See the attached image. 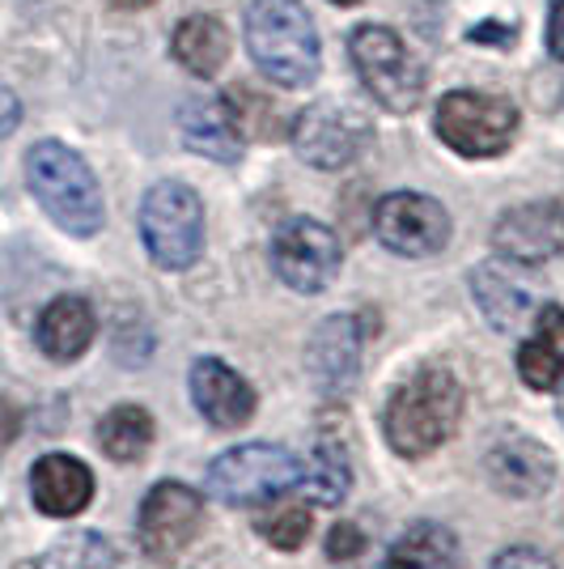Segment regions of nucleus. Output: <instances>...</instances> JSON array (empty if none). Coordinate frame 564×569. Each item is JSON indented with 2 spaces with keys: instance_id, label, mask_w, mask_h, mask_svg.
I'll use <instances>...</instances> for the list:
<instances>
[{
  "instance_id": "nucleus-1",
  "label": "nucleus",
  "mask_w": 564,
  "mask_h": 569,
  "mask_svg": "<svg viewBox=\"0 0 564 569\" xmlns=\"http://www.w3.org/2000/svg\"><path fill=\"white\" fill-rule=\"evenodd\" d=\"M463 387L450 370L424 366L412 379H403L386 400V442L403 459H424L437 447H446L463 421Z\"/></svg>"
},
{
  "instance_id": "nucleus-2",
  "label": "nucleus",
  "mask_w": 564,
  "mask_h": 569,
  "mask_svg": "<svg viewBox=\"0 0 564 569\" xmlns=\"http://www.w3.org/2000/svg\"><path fill=\"white\" fill-rule=\"evenodd\" d=\"M246 48H251L255 69L281 90H302L323 69L319 30L302 0H251Z\"/></svg>"
},
{
  "instance_id": "nucleus-3",
  "label": "nucleus",
  "mask_w": 564,
  "mask_h": 569,
  "mask_svg": "<svg viewBox=\"0 0 564 569\" xmlns=\"http://www.w3.org/2000/svg\"><path fill=\"white\" fill-rule=\"evenodd\" d=\"M26 183L43 213L72 238H94L107 221L102 188L90 162L64 141H39L26 153Z\"/></svg>"
},
{
  "instance_id": "nucleus-4",
  "label": "nucleus",
  "mask_w": 564,
  "mask_h": 569,
  "mask_svg": "<svg viewBox=\"0 0 564 569\" xmlns=\"http://www.w3.org/2000/svg\"><path fill=\"white\" fill-rule=\"evenodd\" d=\"M302 485V459L276 442H242L216 455L209 468V493L234 510H263Z\"/></svg>"
},
{
  "instance_id": "nucleus-5",
  "label": "nucleus",
  "mask_w": 564,
  "mask_h": 569,
  "mask_svg": "<svg viewBox=\"0 0 564 569\" xmlns=\"http://www.w3.org/2000/svg\"><path fill=\"white\" fill-rule=\"evenodd\" d=\"M349 56H353L361 86L370 90L377 107H386L395 116H407V111L421 107L429 77H424L416 51L407 48L391 26H356L349 34Z\"/></svg>"
},
{
  "instance_id": "nucleus-6",
  "label": "nucleus",
  "mask_w": 564,
  "mask_h": 569,
  "mask_svg": "<svg viewBox=\"0 0 564 569\" xmlns=\"http://www.w3.org/2000/svg\"><path fill=\"white\" fill-rule=\"evenodd\" d=\"M141 238L149 260L165 272H183L204 256V204L200 196L179 183L162 179L144 191L141 200Z\"/></svg>"
},
{
  "instance_id": "nucleus-7",
  "label": "nucleus",
  "mask_w": 564,
  "mask_h": 569,
  "mask_svg": "<svg viewBox=\"0 0 564 569\" xmlns=\"http://www.w3.org/2000/svg\"><path fill=\"white\" fill-rule=\"evenodd\" d=\"M433 132L459 158H496L514 144L517 107L510 98L480 94V90H454L433 111Z\"/></svg>"
},
{
  "instance_id": "nucleus-8",
  "label": "nucleus",
  "mask_w": 564,
  "mask_h": 569,
  "mask_svg": "<svg viewBox=\"0 0 564 569\" xmlns=\"http://www.w3.org/2000/svg\"><path fill=\"white\" fill-rule=\"evenodd\" d=\"M374 137V123L361 116L356 107L340 98L310 102L302 116L293 119V149L298 158L314 170H344L365 153Z\"/></svg>"
},
{
  "instance_id": "nucleus-9",
  "label": "nucleus",
  "mask_w": 564,
  "mask_h": 569,
  "mask_svg": "<svg viewBox=\"0 0 564 569\" xmlns=\"http://www.w3.org/2000/svg\"><path fill=\"white\" fill-rule=\"evenodd\" d=\"M374 234L386 251L403 260H429L446 251L450 242V213L442 200L421 191H391L374 209Z\"/></svg>"
},
{
  "instance_id": "nucleus-10",
  "label": "nucleus",
  "mask_w": 564,
  "mask_h": 569,
  "mask_svg": "<svg viewBox=\"0 0 564 569\" xmlns=\"http://www.w3.org/2000/svg\"><path fill=\"white\" fill-rule=\"evenodd\" d=\"M204 527V501L200 493L183 485V480H158L141 501L137 515V540H141L144 557L153 561H174L179 552L195 545Z\"/></svg>"
},
{
  "instance_id": "nucleus-11",
  "label": "nucleus",
  "mask_w": 564,
  "mask_h": 569,
  "mask_svg": "<svg viewBox=\"0 0 564 569\" xmlns=\"http://www.w3.org/2000/svg\"><path fill=\"white\" fill-rule=\"evenodd\" d=\"M340 238L314 217H289L272 238V268L298 293H323L340 272Z\"/></svg>"
},
{
  "instance_id": "nucleus-12",
  "label": "nucleus",
  "mask_w": 564,
  "mask_h": 569,
  "mask_svg": "<svg viewBox=\"0 0 564 569\" xmlns=\"http://www.w3.org/2000/svg\"><path fill=\"white\" fill-rule=\"evenodd\" d=\"M493 247L501 260L526 263V268L564 256V204L535 200V204L505 209L493 226Z\"/></svg>"
},
{
  "instance_id": "nucleus-13",
  "label": "nucleus",
  "mask_w": 564,
  "mask_h": 569,
  "mask_svg": "<svg viewBox=\"0 0 564 569\" xmlns=\"http://www.w3.org/2000/svg\"><path fill=\"white\" fill-rule=\"evenodd\" d=\"M191 403L200 408V417L216 429H238L255 417L259 396L255 387L238 375L234 366L216 361V357H200L188 375Z\"/></svg>"
},
{
  "instance_id": "nucleus-14",
  "label": "nucleus",
  "mask_w": 564,
  "mask_h": 569,
  "mask_svg": "<svg viewBox=\"0 0 564 569\" xmlns=\"http://www.w3.org/2000/svg\"><path fill=\"white\" fill-rule=\"evenodd\" d=\"M361 353H365V336L356 315H328L306 345V366L310 379L319 382V391H349L353 379L361 375Z\"/></svg>"
},
{
  "instance_id": "nucleus-15",
  "label": "nucleus",
  "mask_w": 564,
  "mask_h": 569,
  "mask_svg": "<svg viewBox=\"0 0 564 569\" xmlns=\"http://www.w3.org/2000/svg\"><path fill=\"white\" fill-rule=\"evenodd\" d=\"M179 137L191 153L221 162V167H234L246 149V132L238 123V111L230 98H188L179 107Z\"/></svg>"
},
{
  "instance_id": "nucleus-16",
  "label": "nucleus",
  "mask_w": 564,
  "mask_h": 569,
  "mask_svg": "<svg viewBox=\"0 0 564 569\" xmlns=\"http://www.w3.org/2000/svg\"><path fill=\"white\" fill-rule=\"evenodd\" d=\"M484 472L505 498H543L556 480V459L535 438H501L484 455Z\"/></svg>"
},
{
  "instance_id": "nucleus-17",
  "label": "nucleus",
  "mask_w": 564,
  "mask_h": 569,
  "mask_svg": "<svg viewBox=\"0 0 564 569\" xmlns=\"http://www.w3.org/2000/svg\"><path fill=\"white\" fill-rule=\"evenodd\" d=\"M30 498L48 519H77L94 501V472L77 455L51 451L30 468Z\"/></svg>"
},
{
  "instance_id": "nucleus-18",
  "label": "nucleus",
  "mask_w": 564,
  "mask_h": 569,
  "mask_svg": "<svg viewBox=\"0 0 564 569\" xmlns=\"http://www.w3.org/2000/svg\"><path fill=\"white\" fill-rule=\"evenodd\" d=\"M514 268H517L514 260H493V263L471 268V293H475L484 319L493 323L496 332H517V328L540 310L535 307L531 284L522 281Z\"/></svg>"
},
{
  "instance_id": "nucleus-19",
  "label": "nucleus",
  "mask_w": 564,
  "mask_h": 569,
  "mask_svg": "<svg viewBox=\"0 0 564 569\" xmlns=\"http://www.w3.org/2000/svg\"><path fill=\"white\" fill-rule=\"evenodd\" d=\"M98 336V315L85 298L64 293L43 307L39 323H34V345L51 357V361H77L94 345Z\"/></svg>"
},
{
  "instance_id": "nucleus-20",
  "label": "nucleus",
  "mask_w": 564,
  "mask_h": 569,
  "mask_svg": "<svg viewBox=\"0 0 564 569\" xmlns=\"http://www.w3.org/2000/svg\"><path fill=\"white\" fill-rule=\"evenodd\" d=\"M517 379L531 391H556L564 379V307L543 302L535 310V332L517 349Z\"/></svg>"
},
{
  "instance_id": "nucleus-21",
  "label": "nucleus",
  "mask_w": 564,
  "mask_h": 569,
  "mask_svg": "<svg viewBox=\"0 0 564 569\" xmlns=\"http://www.w3.org/2000/svg\"><path fill=\"white\" fill-rule=\"evenodd\" d=\"M170 51H174V60L183 69L209 81L230 60V30H225L221 18H212V13H195V18H183V22L174 26Z\"/></svg>"
},
{
  "instance_id": "nucleus-22",
  "label": "nucleus",
  "mask_w": 564,
  "mask_h": 569,
  "mask_svg": "<svg viewBox=\"0 0 564 569\" xmlns=\"http://www.w3.org/2000/svg\"><path fill=\"white\" fill-rule=\"evenodd\" d=\"M382 569H463V548L442 522H412L386 552Z\"/></svg>"
},
{
  "instance_id": "nucleus-23",
  "label": "nucleus",
  "mask_w": 564,
  "mask_h": 569,
  "mask_svg": "<svg viewBox=\"0 0 564 569\" xmlns=\"http://www.w3.org/2000/svg\"><path fill=\"white\" fill-rule=\"evenodd\" d=\"M98 447L115 463H141L153 447V417L141 403H115L98 421Z\"/></svg>"
},
{
  "instance_id": "nucleus-24",
  "label": "nucleus",
  "mask_w": 564,
  "mask_h": 569,
  "mask_svg": "<svg viewBox=\"0 0 564 569\" xmlns=\"http://www.w3.org/2000/svg\"><path fill=\"white\" fill-rule=\"evenodd\" d=\"M310 506H340L353 489V463H349V451L340 442H314L310 451V463H302V485Z\"/></svg>"
},
{
  "instance_id": "nucleus-25",
  "label": "nucleus",
  "mask_w": 564,
  "mask_h": 569,
  "mask_svg": "<svg viewBox=\"0 0 564 569\" xmlns=\"http://www.w3.org/2000/svg\"><path fill=\"white\" fill-rule=\"evenodd\" d=\"M255 531L268 540L272 548H281V552H298V548L310 540V510L306 506H298V501H268L263 506V515H259Z\"/></svg>"
},
{
  "instance_id": "nucleus-26",
  "label": "nucleus",
  "mask_w": 564,
  "mask_h": 569,
  "mask_svg": "<svg viewBox=\"0 0 564 569\" xmlns=\"http://www.w3.org/2000/svg\"><path fill=\"white\" fill-rule=\"evenodd\" d=\"M51 569H111V548L98 536H69L51 552Z\"/></svg>"
},
{
  "instance_id": "nucleus-27",
  "label": "nucleus",
  "mask_w": 564,
  "mask_h": 569,
  "mask_svg": "<svg viewBox=\"0 0 564 569\" xmlns=\"http://www.w3.org/2000/svg\"><path fill=\"white\" fill-rule=\"evenodd\" d=\"M361 548H365V536H361V527H356V522H335V527L328 531V557L331 561L361 557Z\"/></svg>"
},
{
  "instance_id": "nucleus-28",
  "label": "nucleus",
  "mask_w": 564,
  "mask_h": 569,
  "mask_svg": "<svg viewBox=\"0 0 564 569\" xmlns=\"http://www.w3.org/2000/svg\"><path fill=\"white\" fill-rule=\"evenodd\" d=\"M489 569H556V566H552V557L540 552V548L514 545V548H505V552H496V561Z\"/></svg>"
},
{
  "instance_id": "nucleus-29",
  "label": "nucleus",
  "mask_w": 564,
  "mask_h": 569,
  "mask_svg": "<svg viewBox=\"0 0 564 569\" xmlns=\"http://www.w3.org/2000/svg\"><path fill=\"white\" fill-rule=\"evenodd\" d=\"M18 433H22V408L0 396V451H9L18 442Z\"/></svg>"
},
{
  "instance_id": "nucleus-30",
  "label": "nucleus",
  "mask_w": 564,
  "mask_h": 569,
  "mask_svg": "<svg viewBox=\"0 0 564 569\" xmlns=\"http://www.w3.org/2000/svg\"><path fill=\"white\" fill-rule=\"evenodd\" d=\"M18 123H22V102H18V94L0 81V141H4V137H13V132H18Z\"/></svg>"
},
{
  "instance_id": "nucleus-31",
  "label": "nucleus",
  "mask_w": 564,
  "mask_h": 569,
  "mask_svg": "<svg viewBox=\"0 0 564 569\" xmlns=\"http://www.w3.org/2000/svg\"><path fill=\"white\" fill-rule=\"evenodd\" d=\"M547 56L564 64V0H552V13H547Z\"/></svg>"
},
{
  "instance_id": "nucleus-32",
  "label": "nucleus",
  "mask_w": 564,
  "mask_h": 569,
  "mask_svg": "<svg viewBox=\"0 0 564 569\" xmlns=\"http://www.w3.org/2000/svg\"><path fill=\"white\" fill-rule=\"evenodd\" d=\"M467 39H471V43H501V48H510V43H514V26H510V22H501V26L480 22Z\"/></svg>"
},
{
  "instance_id": "nucleus-33",
  "label": "nucleus",
  "mask_w": 564,
  "mask_h": 569,
  "mask_svg": "<svg viewBox=\"0 0 564 569\" xmlns=\"http://www.w3.org/2000/svg\"><path fill=\"white\" fill-rule=\"evenodd\" d=\"M111 4H115V9H149L153 0H111Z\"/></svg>"
},
{
  "instance_id": "nucleus-34",
  "label": "nucleus",
  "mask_w": 564,
  "mask_h": 569,
  "mask_svg": "<svg viewBox=\"0 0 564 569\" xmlns=\"http://www.w3.org/2000/svg\"><path fill=\"white\" fill-rule=\"evenodd\" d=\"M556 412H561V421H564V379L556 382Z\"/></svg>"
},
{
  "instance_id": "nucleus-35",
  "label": "nucleus",
  "mask_w": 564,
  "mask_h": 569,
  "mask_svg": "<svg viewBox=\"0 0 564 569\" xmlns=\"http://www.w3.org/2000/svg\"><path fill=\"white\" fill-rule=\"evenodd\" d=\"M331 4H340V9H349V4H361V0H331Z\"/></svg>"
}]
</instances>
